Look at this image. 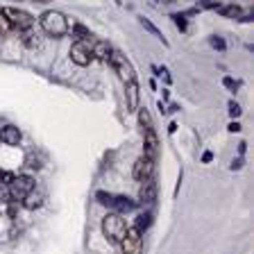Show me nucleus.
<instances>
[{"label":"nucleus","mask_w":254,"mask_h":254,"mask_svg":"<svg viewBox=\"0 0 254 254\" xmlns=\"http://www.w3.org/2000/svg\"><path fill=\"white\" fill-rule=\"evenodd\" d=\"M32 189H34V180H32L30 175H18V177H14V182L9 184V193H11V197H16V200H23Z\"/></svg>","instance_id":"39448f33"},{"label":"nucleus","mask_w":254,"mask_h":254,"mask_svg":"<svg viewBox=\"0 0 254 254\" xmlns=\"http://www.w3.org/2000/svg\"><path fill=\"white\" fill-rule=\"evenodd\" d=\"M123 254H141V232L136 227H127L125 238L121 241Z\"/></svg>","instance_id":"0eeeda50"},{"label":"nucleus","mask_w":254,"mask_h":254,"mask_svg":"<svg viewBox=\"0 0 254 254\" xmlns=\"http://www.w3.org/2000/svg\"><path fill=\"white\" fill-rule=\"evenodd\" d=\"M25 43L30 48H34V46H39V39H37V32H25Z\"/></svg>","instance_id":"b1692460"},{"label":"nucleus","mask_w":254,"mask_h":254,"mask_svg":"<svg viewBox=\"0 0 254 254\" xmlns=\"http://www.w3.org/2000/svg\"><path fill=\"white\" fill-rule=\"evenodd\" d=\"M16 175L14 173H7V170H0V180H2V184H11L14 182Z\"/></svg>","instance_id":"393cba45"},{"label":"nucleus","mask_w":254,"mask_h":254,"mask_svg":"<svg viewBox=\"0 0 254 254\" xmlns=\"http://www.w3.org/2000/svg\"><path fill=\"white\" fill-rule=\"evenodd\" d=\"M111 206H114L118 213H129V211H134V209H136V202L129 200L127 195H114Z\"/></svg>","instance_id":"ddd939ff"},{"label":"nucleus","mask_w":254,"mask_h":254,"mask_svg":"<svg viewBox=\"0 0 254 254\" xmlns=\"http://www.w3.org/2000/svg\"><path fill=\"white\" fill-rule=\"evenodd\" d=\"M218 11L225 16H232V18H241L243 16V11H241V7L236 5H227V7H218Z\"/></svg>","instance_id":"a211bd4d"},{"label":"nucleus","mask_w":254,"mask_h":254,"mask_svg":"<svg viewBox=\"0 0 254 254\" xmlns=\"http://www.w3.org/2000/svg\"><path fill=\"white\" fill-rule=\"evenodd\" d=\"M138 21H141V25L145 27V30L150 32V34H154V37L157 39H161V41L166 43V39H164V34H161V32L157 30V25H152V23H150V18H145V16H141V18H138Z\"/></svg>","instance_id":"dca6fc26"},{"label":"nucleus","mask_w":254,"mask_h":254,"mask_svg":"<svg viewBox=\"0 0 254 254\" xmlns=\"http://www.w3.org/2000/svg\"><path fill=\"white\" fill-rule=\"evenodd\" d=\"M7 204H9V206H7V213H9V218H16V213H18V206H16L14 202H7Z\"/></svg>","instance_id":"c756f323"},{"label":"nucleus","mask_w":254,"mask_h":254,"mask_svg":"<svg viewBox=\"0 0 254 254\" xmlns=\"http://www.w3.org/2000/svg\"><path fill=\"white\" fill-rule=\"evenodd\" d=\"M125 232H127V225L121 213H109V216L102 220V234L107 236L109 243L121 245V241L125 238Z\"/></svg>","instance_id":"f257e3e1"},{"label":"nucleus","mask_w":254,"mask_h":254,"mask_svg":"<svg viewBox=\"0 0 254 254\" xmlns=\"http://www.w3.org/2000/svg\"><path fill=\"white\" fill-rule=\"evenodd\" d=\"M152 173H154V161H152V159H148L145 154H143V157H138L136 164H134V170H132L134 180H136V182H145L148 177H152Z\"/></svg>","instance_id":"6e6552de"},{"label":"nucleus","mask_w":254,"mask_h":254,"mask_svg":"<svg viewBox=\"0 0 254 254\" xmlns=\"http://www.w3.org/2000/svg\"><path fill=\"white\" fill-rule=\"evenodd\" d=\"M222 84L227 86V89H232V91H236V89H238V82H234L232 77H225V79H222Z\"/></svg>","instance_id":"bb28decb"},{"label":"nucleus","mask_w":254,"mask_h":254,"mask_svg":"<svg viewBox=\"0 0 254 254\" xmlns=\"http://www.w3.org/2000/svg\"><path fill=\"white\" fill-rule=\"evenodd\" d=\"M11 30H14V25H11L9 18H7V16L0 11V37H7Z\"/></svg>","instance_id":"aec40b11"},{"label":"nucleus","mask_w":254,"mask_h":254,"mask_svg":"<svg viewBox=\"0 0 254 254\" xmlns=\"http://www.w3.org/2000/svg\"><path fill=\"white\" fill-rule=\"evenodd\" d=\"M211 159H213V154L209 152V150H206V152L202 154V161H204V164H209V161H211Z\"/></svg>","instance_id":"7c9ffc66"},{"label":"nucleus","mask_w":254,"mask_h":254,"mask_svg":"<svg viewBox=\"0 0 254 254\" xmlns=\"http://www.w3.org/2000/svg\"><path fill=\"white\" fill-rule=\"evenodd\" d=\"M0 141L7 143V145H18V141H21V132H18V127L5 125L2 127V132H0Z\"/></svg>","instance_id":"4468645a"},{"label":"nucleus","mask_w":254,"mask_h":254,"mask_svg":"<svg viewBox=\"0 0 254 254\" xmlns=\"http://www.w3.org/2000/svg\"><path fill=\"white\" fill-rule=\"evenodd\" d=\"M229 132H241V123H232V125H229Z\"/></svg>","instance_id":"2f4dec72"},{"label":"nucleus","mask_w":254,"mask_h":254,"mask_svg":"<svg viewBox=\"0 0 254 254\" xmlns=\"http://www.w3.org/2000/svg\"><path fill=\"white\" fill-rule=\"evenodd\" d=\"M138 123H141L145 129H150L152 127V118H150V111L143 107V109H138Z\"/></svg>","instance_id":"412c9836"},{"label":"nucleus","mask_w":254,"mask_h":254,"mask_svg":"<svg viewBox=\"0 0 254 254\" xmlns=\"http://www.w3.org/2000/svg\"><path fill=\"white\" fill-rule=\"evenodd\" d=\"M41 27L50 37H64V34L68 32V18H66L62 11L50 9L41 16Z\"/></svg>","instance_id":"f03ea898"},{"label":"nucleus","mask_w":254,"mask_h":254,"mask_svg":"<svg viewBox=\"0 0 254 254\" xmlns=\"http://www.w3.org/2000/svg\"><path fill=\"white\" fill-rule=\"evenodd\" d=\"M138 200H141L143 204H152V202L157 200V182H154V177H148L145 182H141Z\"/></svg>","instance_id":"1a4fd4ad"},{"label":"nucleus","mask_w":254,"mask_h":254,"mask_svg":"<svg viewBox=\"0 0 254 254\" xmlns=\"http://www.w3.org/2000/svg\"><path fill=\"white\" fill-rule=\"evenodd\" d=\"M229 116H232V118H238V116H241V107H238L234 100L229 102Z\"/></svg>","instance_id":"a878e982"},{"label":"nucleus","mask_w":254,"mask_h":254,"mask_svg":"<svg viewBox=\"0 0 254 254\" xmlns=\"http://www.w3.org/2000/svg\"><path fill=\"white\" fill-rule=\"evenodd\" d=\"M37 2H50V0H37Z\"/></svg>","instance_id":"473e14b6"},{"label":"nucleus","mask_w":254,"mask_h":254,"mask_svg":"<svg viewBox=\"0 0 254 254\" xmlns=\"http://www.w3.org/2000/svg\"><path fill=\"white\" fill-rule=\"evenodd\" d=\"M70 59H73L77 66H89L91 59H93L91 46L86 41H75L73 46H70Z\"/></svg>","instance_id":"423d86ee"},{"label":"nucleus","mask_w":254,"mask_h":254,"mask_svg":"<svg viewBox=\"0 0 254 254\" xmlns=\"http://www.w3.org/2000/svg\"><path fill=\"white\" fill-rule=\"evenodd\" d=\"M211 46L218 48V50H225V41H222L220 37H213V39H211Z\"/></svg>","instance_id":"cd10ccee"},{"label":"nucleus","mask_w":254,"mask_h":254,"mask_svg":"<svg viewBox=\"0 0 254 254\" xmlns=\"http://www.w3.org/2000/svg\"><path fill=\"white\" fill-rule=\"evenodd\" d=\"M157 154H159V138L154 134V129L150 127V129H145V157L154 161Z\"/></svg>","instance_id":"9d476101"},{"label":"nucleus","mask_w":254,"mask_h":254,"mask_svg":"<svg viewBox=\"0 0 254 254\" xmlns=\"http://www.w3.org/2000/svg\"><path fill=\"white\" fill-rule=\"evenodd\" d=\"M111 50H114V48H111L107 41H98L95 46H91V53H93V57L100 59V62H107V59H109Z\"/></svg>","instance_id":"2eb2a0df"},{"label":"nucleus","mask_w":254,"mask_h":254,"mask_svg":"<svg viewBox=\"0 0 254 254\" xmlns=\"http://www.w3.org/2000/svg\"><path fill=\"white\" fill-rule=\"evenodd\" d=\"M98 200L102 202V204H107V206H111V200H114V193H105V190H98Z\"/></svg>","instance_id":"5701e85b"},{"label":"nucleus","mask_w":254,"mask_h":254,"mask_svg":"<svg viewBox=\"0 0 254 254\" xmlns=\"http://www.w3.org/2000/svg\"><path fill=\"white\" fill-rule=\"evenodd\" d=\"M206 2H213V0H206Z\"/></svg>","instance_id":"72a5a7b5"},{"label":"nucleus","mask_w":254,"mask_h":254,"mask_svg":"<svg viewBox=\"0 0 254 254\" xmlns=\"http://www.w3.org/2000/svg\"><path fill=\"white\" fill-rule=\"evenodd\" d=\"M0 202H2V204H7V202H11L9 184H2V182H0Z\"/></svg>","instance_id":"4be33fe9"},{"label":"nucleus","mask_w":254,"mask_h":254,"mask_svg":"<svg viewBox=\"0 0 254 254\" xmlns=\"http://www.w3.org/2000/svg\"><path fill=\"white\" fill-rule=\"evenodd\" d=\"M2 14L9 18V23L14 27H18V30H30L32 23H34V18H32L27 11L23 9H16V7H7V9H2Z\"/></svg>","instance_id":"20e7f679"},{"label":"nucleus","mask_w":254,"mask_h":254,"mask_svg":"<svg viewBox=\"0 0 254 254\" xmlns=\"http://www.w3.org/2000/svg\"><path fill=\"white\" fill-rule=\"evenodd\" d=\"M125 98H127V109L136 111L138 109V84H136V79L125 84Z\"/></svg>","instance_id":"9b49d317"},{"label":"nucleus","mask_w":254,"mask_h":254,"mask_svg":"<svg viewBox=\"0 0 254 254\" xmlns=\"http://www.w3.org/2000/svg\"><path fill=\"white\" fill-rule=\"evenodd\" d=\"M107 62L116 68V73H118V77L123 79V82H134V77H136V73H134V68H132V64H129V59L125 57L123 53H118V50H111V55H109V59Z\"/></svg>","instance_id":"7ed1b4c3"},{"label":"nucleus","mask_w":254,"mask_h":254,"mask_svg":"<svg viewBox=\"0 0 254 254\" xmlns=\"http://www.w3.org/2000/svg\"><path fill=\"white\" fill-rule=\"evenodd\" d=\"M175 18V23H177V27H180V30H186V21H184V16H180V14H175L173 16Z\"/></svg>","instance_id":"c85d7f7f"},{"label":"nucleus","mask_w":254,"mask_h":254,"mask_svg":"<svg viewBox=\"0 0 254 254\" xmlns=\"http://www.w3.org/2000/svg\"><path fill=\"white\" fill-rule=\"evenodd\" d=\"M150 222H152V213H141V216L136 218V225H134V227H136L138 232H143V229L150 227Z\"/></svg>","instance_id":"6ab92c4d"},{"label":"nucleus","mask_w":254,"mask_h":254,"mask_svg":"<svg viewBox=\"0 0 254 254\" xmlns=\"http://www.w3.org/2000/svg\"><path fill=\"white\" fill-rule=\"evenodd\" d=\"M43 204V190H39L37 186L27 193L25 197H23V206L25 209H30V211H34V209H39V206Z\"/></svg>","instance_id":"f8f14e48"},{"label":"nucleus","mask_w":254,"mask_h":254,"mask_svg":"<svg viewBox=\"0 0 254 254\" xmlns=\"http://www.w3.org/2000/svg\"><path fill=\"white\" fill-rule=\"evenodd\" d=\"M70 32H73L75 41H86V37H91V32L86 30L84 25H79V23H77V25H73V30H70Z\"/></svg>","instance_id":"f3484780"}]
</instances>
